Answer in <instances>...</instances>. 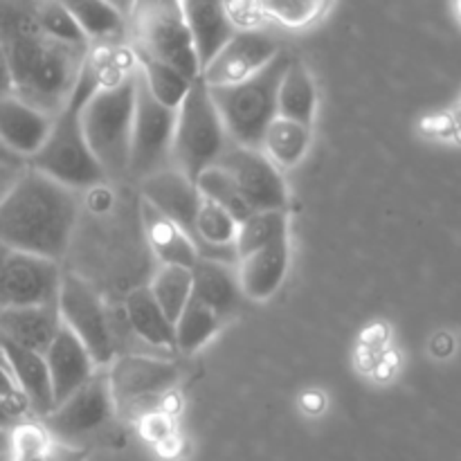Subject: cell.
Instances as JSON below:
<instances>
[{"label":"cell","mask_w":461,"mask_h":461,"mask_svg":"<svg viewBox=\"0 0 461 461\" xmlns=\"http://www.w3.org/2000/svg\"><path fill=\"white\" fill-rule=\"evenodd\" d=\"M45 365L50 372L54 408L70 394H75L81 385H86L99 369L84 342L63 324L54 336L50 349L45 351Z\"/></svg>","instance_id":"2e32d148"},{"label":"cell","mask_w":461,"mask_h":461,"mask_svg":"<svg viewBox=\"0 0 461 461\" xmlns=\"http://www.w3.org/2000/svg\"><path fill=\"white\" fill-rule=\"evenodd\" d=\"M0 360H7V358H5V351H3V345H0Z\"/></svg>","instance_id":"ee69618b"},{"label":"cell","mask_w":461,"mask_h":461,"mask_svg":"<svg viewBox=\"0 0 461 461\" xmlns=\"http://www.w3.org/2000/svg\"><path fill=\"white\" fill-rule=\"evenodd\" d=\"M279 52V43L266 32L239 30L203 68L201 79L207 86L239 84L264 70Z\"/></svg>","instance_id":"5bb4252c"},{"label":"cell","mask_w":461,"mask_h":461,"mask_svg":"<svg viewBox=\"0 0 461 461\" xmlns=\"http://www.w3.org/2000/svg\"><path fill=\"white\" fill-rule=\"evenodd\" d=\"M216 165L234 180L252 212L286 210L288 189L282 171L266 158L261 149L230 144Z\"/></svg>","instance_id":"4fadbf2b"},{"label":"cell","mask_w":461,"mask_h":461,"mask_svg":"<svg viewBox=\"0 0 461 461\" xmlns=\"http://www.w3.org/2000/svg\"><path fill=\"white\" fill-rule=\"evenodd\" d=\"M288 261H291L288 239L239 259L237 277L241 295L252 302H268L286 279Z\"/></svg>","instance_id":"ffe728a7"},{"label":"cell","mask_w":461,"mask_h":461,"mask_svg":"<svg viewBox=\"0 0 461 461\" xmlns=\"http://www.w3.org/2000/svg\"><path fill=\"white\" fill-rule=\"evenodd\" d=\"M311 147V126L297 124L286 117H275L261 140V151L270 162L282 169H293L306 158Z\"/></svg>","instance_id":"4316f807"},{"label":"cell","mask_w":461,"mask_h":461,"mask_svg":"<svg viewBox=\"0 0 461 461\" xmlns=\"http://www.w3.org/2000/svg\"><path fill=\"white\" fill-rule=\"evenodd\" d=\"M7 97H14V77L7 61V54H5L3 45H0V102Z\"/></svg>","instance_id":"f35d334b"},{"label":"cell","mask_w":461,"mask_h":461,"mask_svg":"<svg viewBox=\"0 0 461 461\" xmlns=\"http://www.w3.org/2000/svg\"><path fill=\"white\" fill-rule=\"evenodd\" d=\"M176 115H178V111L162 106V104L149 93L147 84H144L142 75H140L138 70L133 133H131V176L144 180L151 174H158V171L171 167Z\"/></svg>","instance_id":"9c48e42d"},{"label":"cell","mask_w":461,"mask_h":461,"mask_svg":"<svg viewBox=\"0 0 461 461\" xmlns=\"http://www.w3.org/2000/svg\"><path fill=\"white\" fill-rule=\"evenodd\" d=\"M228 5L230 0H180V9L192 32L201 70L237 32L230 21Z\"/></svg>","instance_id":"d6986e66"},{"label":"cell","mask_w":461,"mask_h":461,"mask_svg":"<svg viewBox=\"0 0 461 461\" xmlns=\"http://www.w3.org/2000/svg\"><path fill=\"white\" fill-rule=\"evenodd\" d=\"M192 297L214 311L221 320L230 318L239 309V286L237 266L223 264L216 259H201L192 268Z\"/></svg>","instance_id":"603a6c76"},{"label":"cell","mask_w":461,"mask_h":461,"mask_svg":"<svg viewBox=\"0 0 461 461\" xmlns=\"http://www.w3.org/2000/svg\"><path fill=\"white\" fill-rule=\"evenodd\" d=\"M3 453H5V450H3ZM3 453H0V455H3Z\"/></svg>","instance_id":"f6af8a7d"},{"label":"cell","mask_w":461,"mask_h":461,"mask_svg":"<svg viewBox=\"0 0 461 461\" xmlns=\"http://www.w3.org/2000/svg\"><path fill=\"white\" fill-rule=\"evenodd\" d=\"M288 239V214L286 210L252 212L243 223H239L234 250L239 259L252 255V252L268 248L273 243Z\"/></svg>","instance_id":"83f0119b"},{"label":"cell","mask_w":461,"mask_h":461,"mask_svg":"<svg viewBox=\"0 0 461 461\" xmlns=\"http://www.w3.org/2000/svg\"><path fill=\"white\" fill-rule=\"evenodd\" d=\"M135 63H138V70L140 75H142V81L147 84L149 93H151L162 106L178 111L180 104L187 97L189 88H192L194 79L185 77L183 72L176 70L169 63L156 61V59L144 57V54H135Z\"/></svg>","instance_id":"f1b7e54d"},{"label":"cell","mask_w":461,"mask_h":461,"mask_svg":"<svg viewBox=\"0 0 461 461\" xmlns=\"http://www.w3.org/2000/svg\"><path fill=\"white\" fill-rule=\"evenodd\" d=\"M52 122L54 115H48L18 97H7L0 102V142L14 156L27 160L43 147Z\"/></svg>","instance_id":"ac0fdd59"},{"label":"cell","mask_w":461,"mask_h":461,"mask_svg":"<svg viewBox=\"0 0 461 461\" xmlns=\"http://www.w3.org/2000/svg\"><path fill=\"white\" fill-rule=\"evenodd\" d=\"M333 0H259L264 18L288 30H306L322 21Z\"/></svg>","instance_id":"d6a6232c"},{"label":"cell","mask_w":461,"mask_h":461,"mask_svg":"<svg viewBox=\"0 0 461 461\" xmlns=\"http://www.w3.org/2000/svg\"><path fill=\"white\" fill-rule=\"evenodd\" d=\"M230 144L207 84L196 77L176 115L171 167L194 183L207 167L219 162Z\"/></svg>","instance_id":"52a82bcc"},{"label":"cell","mask_w":461,"mask_h":461,"mask_svg":"<svg viewBox=\"0 0 461 461\" xmlns=\"http://www.w3.org/2000/svg\"><path fill=\"white\" fill-rule=\"evenodd\" d=\"M113 417H115V403H113L111 387H108V374L97 369L86 385H81L75 394L61 401L39 423L52 439L81 446L79 441L86 435L97 432Z\"/></svg>","instance_id":"7c38bea8"},{"label":"cell","mask_w":461,"mask_h":461,"mask_svg":"<svg viewBox=\"0 0 461 461\" xmlns=\"http://www.w3.org/2000/svg\"><path fill=\"white\" fill-rule=\"evenodd\" d=\"M194 185H196L198 194H201L205 201L223 207L237 223H243V221L252 214L250 205H248L246 198L241 196V192L237 189L234 180L230 178L219 165L207 167V169L194 180Z\"/></svg>","instance_id":"1f68e13d"},{"label":"cell","mask_w":461,"mask_h":461,"mask_svg":"<svg viewBox=\"0 0 461 461\" xmlns=\"http://www.w3.org/2000/svg\"><path fill=\"white\" fill-rule=\"evenodd\" d=\"M455 5H457V12H459V16H461V0H455Z\"/></svg>","instance_id":"7bdbcfd3"},{"label":"cell","mask_w":461,"mask_h":461,"mask_svg":"<svg viewBox=\"0 0 461 461\" xmlns=\"http://www.w3.org/2000/svg\"><path fill=\"white\" fill-rule=\"evenodd\" d=\"M142 183V198L162 212L167 219L174 221L196 246L198 257H203V246L196 234V216L201 210L203 196L198 194L196 185L180 174L174 167L151 174Z\"/></svg>","instance_id":"9a60e30c"},{"label":"cell","mask_w":461,"mask_h":461,"mask_svg":"<svg viewBox=\"0 0 461 461\" xmlns=\"http://www.w3.org/2000/svg\"><path fill=\"white\" fill-rule=\"evenodd\" d=\"M61 329L57 302L0 311V340L45 356Z\"/></svg>","instance_id":"e0dca14e"},{"label":"cell","mask_w":461,"mask_h":461,"mask_svg":"<svg viewBox=\"0 0 461 461\" xmlns=\"http://www.w3.org/2000/svg\"><path fill=\"white\" fill-rule=\"evenodd\" d=\"M140 219H142L144 239L160 264L194 268L198 261L196 246L174 221L167 219L158 207H153L144 198H140Z\"/></svg>","instance_id":"7402d4cb"},{"label":"cell","mask_w":461,"mask_h":461,"mask_svg":"<svg viewBox=\"0 0 461 461\" xmlns=\"http://www.w3.org/2000/svg\"><path fill=\"white\" fill-rule=\"evenodd\" d=\"M30 410H27L25 403H18V401H9L0 396V430L12 435L21 423L30 421Z\"/></svg>","instance_id":"d590c367"},{"label":"cell","mask_w":461,"mask_h":461,"mask_svg":"<svg viewBox=\"0 0 461 461\" xmlns=\"http://www.w3.org/2000/svg\"><path fill=\"white\" fill-rule=\"evenodd\" d=\"M39 0H0V45L14 77V97L57 117L70 102L90 48L61 43L41 30Z\"/></svg>","instance_id":"6da1fadb"},{"label":"cell","mask_w":461,"mask_h":461,"mask_svg":"<svg viewBox=\"0 0 461 461\" xmlns=\"http://www.w3.org/2000/svg\"><path fill=\"white\" fill-rule=\"evenodd\" d=\"M0 345H3L5 358H7L9 369L14 374V381H16L18 390H21L27 408H30V417L34 421H41L54 410V396L45 356L23 349V347L12 345V342L0 340Z\"/></svg>","instance_id":"44dd1931"},{"label":"cell","mask_w":461,"mask_h":461,"mask_svg":"<svg viewBox=\"0 0 461 461\" xmlns=\"http://www.w3.org/2000/svg\"><path fill=\"white\" fill-rule=\"evenodd\" d=\"M315 111H318V88H315L313 77L300 59L291 57L279 81L277 115L311 126L315 120Z\"/></svg>","instance_id":"d4e9b609"},{"label":"cell","mask_w":461,"mask_h":461,"mask_svg":"<svg viewBox=\"0 0 461 461\" xmlns=\"http://www.w3.org/2000/svg\"><path fill=\"white\" fill-rule=\"evenodd\" d=\"M61 275L57 261L0 241V311L57 302Z\"/></svg>","instance_id":"8fae6325"},{"label":"cell","mask_w":461,"mask_h":461,"mask_svg":"<svg viewBox=\"0 0 461 461\" xmlns=\"http://www.w3.org/2000/svg\"><path fill=\"white\" fill-rule=\"evenodd\" d=\"M221 324H223V320L214 311L192 297L174 322L176 349L183 351V354H196L201 347H205L219 333Z\"/></svg>","instance_id":"4dcf8cb0"},{"label":"cell","mask_w":461,"mask_h":461,"mask_svg":"<svg viewBox=\"0 0 461 461\" xmlns=\"http://www.w3.org/2000/svg\"><path fill=\"white\" fill-rule=\"evenodd\" d=\"M106 374L115 414L129 421H140L147 414L158 412L178 385L180 376L171 360L138 354L113 358Z\"/></svg>","instance_id":"ba28073f"},{"label":"cell","mask_w":461,"mask_h":461,"mask_svg":"<svg viewBox=\"0 0 461 461\" xmlns=\"http://www.w3.org/2000/svg\"><path fill=\"white\" fill-rule=\"evenodd\" d=\"M138 66L111 84H99L81 108L86 142L106 178L129 174Z\"/></svg>","instance_id":"277c9868"},{"label":"cell","mask_w":461,"mask_h":461,"mask_svg":"<svg viewBox=\"0 0 461 461\" xmlns=\"http://www.w3.org/2000/svg\"><path fill=\"white\" fill-rule=\"evenodd\" d=\"M0 461H12V459H9V450H5V453L0 455Z\"/></svg>","instance_id":"b9f144b4"},{"label":"cell","mask_w":461,"mask_h":461,"mask_svg":"<svg viewBox=\"0 0 461 461\" xmlns=\"http://www.w3.org/2000/svg\"><path fill=\"white\" fill-rule=\"evenodd\" d=\"M3 450H9V432L0 430V453H3Z\"/></svg>","instance_id":"60d3db41"},{"label":"cell","mask_w":461,"mask_h":461,"mask_svg":"<svg viewBox=\"0 0 461 461\" xmlns=\"http://www.w3.org/2000/svg\"><path fill=\"white\" fill-rule=\"evenodd\" d=\"M0 162H7V165H25V160H21L18 156H14L3 142H0Z\"/></svg>","instance_id":"ab89813d"},{"label":"cell","mask_w":461,"mask_h":461,"mask_svg":"<svg viewBox=\"0 0 461 461\" xmlns=\"http://www.w3.org/2000/svg\"><path fill=\"white\" fill-rule=\"evenodd\" d=\"M70 12L90 48L122 45L129 36V18L108 0H59Z\"/></svg>","instance_id":"cb8c5ba5"},{"label":"cell","mask_w":461,"mask_h":461,"mask_svg":"<svg viewBox=\"0 0 461 461\" xmlns=\"http://www.w3.org/2000/svg\"><path fill=\"white\" fill-rule=\"evenodd\" d=\"M77 214L75 189L25 165L0 205V241L59 264L70 246Z\"/></svg>","instance_id":"7a4b0ae2"},{"label":"cell","mask_w":461,"mask_h":461,"mask_svg":"<svg viewBox=\"0 0 461 461\" xmlns=\"http://www.w3.org/2000/svg\"><path fill=\"white\" fill-rule=\"evenodd\" d=\"M129 36L135 54L169 63L189 79L201 77V63L180 0H135L129 14Z\"/></svg>","instance_id":"8992f818"},{"label":"cell","mask_w":461,"mask_h":461,"mask_svg":"<svg viewBox=\"0 0 461 461\" xmlns=\"http://www.w3.org/2000/svg\"><path fill=\"white\" fill-rule=\"evenodd\" d=\"M88 455L90 450L86 448V446L66 444V441H57L50 437L39 450H34V453L27 455L25 459H18V461H88Z\"/></svg>","instance_id":"e575fe53"},{"label":"cell","mask_w":461,"mask_h":461,"mask_svg":"<svg viewBox=\"0 0 461 461\" xmlns=\"http://www.w3.org/2000/svg\"><path fill=\"white\" fill-rule=\"evenodd\" d=\"M192 270L183 268V266H167L160 264L153 273L151 282H149V291H151L153 300L162 309V313L169 318L174 324L187 302L192 300Z\"/></svg>","instance_id":"f546056e"},{"label":"cell","mask_w":461,"mask_h":461,"mask_svg":"<svg viewBox=\"0 0 461 461\" xmlns=\"http://www.w3.org/2000/svg\"><path fill=\"white\" fill-rule=\"evenodd\" d=\"M57 306L61 324L84 342L97 367L111 365L115 358V347L108 327L106 306L99 293L79 275L63 273Z\"/></svg>","instance_id":"30bf717a"},{"label":"cell","mask_w":461,"mask_h":461,"mask_svg":"<svg viewBox=\"0 0 461 461\" xmlns=\"http://www.w3.org/2000/svg\"><path fill=\"white\" fill-rule=\"evenodd\" d=\"M99 84H102V79H99L97 68L93 66L90 59H86L84 72H81V79L72 93L70 102L54 117L52 129H50L43 147L25 160L27 167L50 176L57 183L75 189V192L95 187V185L106 180V174L95 160L93 151L86 142L84 126H81V108Z\"/></svg>","instance_id":"3957f363"},{"label":"cell","mask_w":461,"mask_h":461,"mask_svg":"<svg viewBox=\"0 0 461 461\" xmlns=\"http://www.w3.org/2000/svg\"><path fill=\"white\" fill-rule=\"evenodd\" d=\"M124 306L131 327L144 342L158 347V349H176L174 324L162 313L149 286L133 288L129 297H126Z\"/></svg>","instance_id":"484cf974"},{"label":"cell","mask_w":461,"mask_h":461,"mask_svg":"<svg viewBox=\"0 0 461 461\" xmlns=\"http://www.w3.org/2000/svg\"><path fill=\"white\" fill-rule=\"evenodd\" d=\"M36 21H39L41 30L48 36H52V39L68 45H77V48H90V43L81 34L75 18L70 16V12L59 0H39Z\"/></svg>","instance_id":"836d02e7"},{"label":"cell","mask_w":461,"mask_h":461,"mask_svg":"<svg viewBox=\"0 0 461 461\" xmlns=\"http://www.w3.org/2000/svg\"><path fill=\"white\" fill-rule=\"evenodd\" d=\"M288 61L291 57L279 52L264 70L239 84L207 86L230 142L237 147L261 149L266 129L277 117V90Z\"/></svg>","instance_id":"5b68a950"},{"label":"cell","mask_w":461,"mask_h":461,"mask_svg":"<svg viewBox=\"0 0 461 461\" xmlns=\"http://www.w3.org/2000/svg\"><path fill=\"white\" fill-rule=\"evenodd\" d=\"M23 169H25V165H7V162H0V205L7 198V194L12 192L16 180L21 178Z\"/></svg>","instance_id":"74e56055"},{"label":"cell","mask_w":461,"mask_h":461,"mask_svg":"<svg viewBox=\"0 0 461 461\" xmlns=\"http://www.w3.org/2000/svg\"><path fill=\"white\" fill-rule=\"evenodd\" d=\"M0 396H3V399H9V401H18V403H25V399H23L16 381H14V374H12V369H9L7 360H0Z\"/></svg>","instance_id":"8d00e7d4"}]
</instances>
